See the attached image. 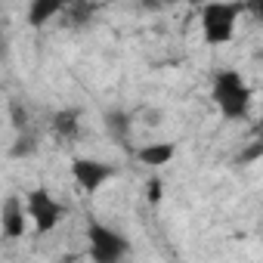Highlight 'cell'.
<instances>
[{"label": "cell", "mask_w": 263, "mask_h": 263, "mask_svg": "<svg viewBox=\"0 0 263 263\" xmlns=\"http://www.w3.org/2000/svg\"><path fill=\"white\" fill-rule=\"evenodd\" d=\"M22 198H25V211H28V220H31V232L34 235H50L65 220V204L47 186H34Z\"/></svg>", "instance_id": "277c9868"}, {"label": "cell", "mask_w": 263, "mask_h": 263, "mask_svg": "<svg viewBox=\"0 0 263 263\" xmlns=\"http://www.w3.org/2000/svg\"><path fill=\"white\" fill-rule=\"evenodd\" d=\"M50 130L59 140H78L81 137V111L78 108H59L50 118Z\"/></svg>", "instance_id": "9c48e42d"}, {"label": "cell", "mask_w": 263, "mask_h": 263, "mask_svg": "<svg viewBox=\"0 0 263 263\" xmlns=\"http://www.w3.org/2000/svg\"><path fill=\"white\" fill-rule=\"evenodd\" d=\"M84 238H87L90 263H124L130 257V238L121 229H115L111 223L99 220V217L87 220Z\"/></svg>", "instance_id": "3957f363"}, {"label": "cell", "mask_w": 263, "mask_h": 263, "mask_svg": "<svg viewBox=\"0 0 263 263\" xmlns=\"http://www.w3.org/2000/svg\"><path fill=\"white\" fill-rule=\"evenodd\" d=\"M28 229H31V220L25 211V198L10 195L4 201V208H0V235L7 241H19V238H25Z\"/></svg>", "instance_id": "8992f818"}, {"label": "cell", "mask_w": 263, "mask_h": 263, "mask_svg": "<svg viewBox=\"0 0 263 263\" xmlns=\"http://www.w3.org/2000/svg\"><path fill=\"white\" fill-rule=\"evenodd\" d=\"M177 158V143H171V140H158V143H149V146H143L140 152H137V161L143 164V167H167L171 161Z\"/></svg>", "instance_id": "52a82bcc"}, {"label": "cell", "mask_w": 263, "mask_h": 263, "mask_svg": "<svg viewBox=\"0 0 263 263\" xmlns=\"http://www.w3.org/2000/svg\"><path fill=\"white\" fill-rule=\"evenodd\" d=\"M68 7L62 4V0H31V4L25 7V19L31 28H44L50 25L53 19H59Z\"/></svg>", "instance_id": "ba28073f"}, {"label": "cell", "mask_w": 263, "mask_h": 263, "mask_svg": "<svg viewBox=\"0 0 263 263\" xmlns=\"http://www.w3.org/2000/svg\"><path fill=\"white\" fill-rule=\"evenodd\" d=\"M257 143H263V121L257 124Z\"/></svg>", "instance_id": "4fadbf2b"}, {"label": "cell", "mask_w": 263, "mask_h": 263, "mask_svg": "<svg viewBox=\"0 0 263 263\" xmlns=\"http://www.w3.org/2000/svg\"><path fill=\"white\" fill-rule=\"evenodd\" d=\"M34 146H37V140H34V137H19V140H16V149H13V158L31 155V152H34Z\"/></svg>", "instance_id": "8fae6325"}, {"label": "cell", "mask_w": 263, "mask_h": 263, "mask_svg": "<svg viewBox=\"0 0 263 263\" xmlns=\"http://www.w3.org/2000/svg\"><path fill=\"white\" fill-rule=\"evenodd\" d=\"M241 16H248V4H232V0H214V4H204L198 10L201 41L208 47H229L235 41Z\"/></svg>", "instance_id": "7a4b0ae2"}, {"label": "cell", "mask_w": 263, "mask_h": 263, "mask_svg": "<svg viewBox=\"0 0 263 263\" xmlns=\"http://www.w3.org/2000/svg\"><path fill=\"white\" fill-rule=\"evenodd\" d=\"M71 180L74 186L84 192V195H96L99 189H105L115 177H118V167L111 161H102V158H90V155H74L71 164Z\"/></svg>", "instance_id": "5b68a950"}, {"label": "cell", "mask_w": 263, "mask_h": 263, "mask_svg": "<svg viewBox=\"0 0 263 263\" xmlns=\"http://www.w3.org/2000/svg\"><path fill=\"white\" fill-rule=\"evenodd\" d=\"M62 263H68V260H62Z\"/></svg>", "instance_id": "5bb4252c"}, {"label": "cell", "mask_w": 263, "mask_h": 263, "mask_svg": "<svg viewBox=\"0 0 263 263\" xmlns=\"http://www.w3.org/2000/svg\"><path fill=\"white\" fill-rule=\"evenodd\" d=\"M105 130H108V137H115L118 143L130 134V115L124 111H108L105 115Z\"/></svg>", "instance_id": "30bf717a"}, {"label": "cell", "mask_w": 263, "mask_h": 263, "mask_svg": "<svg viewBox=\"0 0 263 263\" xmlns=\"http://www.w3.org/2000/svg\"><path fill=\"white\" fill-rule=\"evenodd\" d=\"M248 13H251V16H257V19L263 22V0H254V4H248Z\"/></svg>", "instance_id": "7c38bea8"}, {"label": "cell", "mask_w": 263, "mask_h": 263, "mask_svg": "<svg viewBox=\"0 0 263 263\" xmlns=\"http://www.w3.org/2000/svg\"><path fill=\"white\" fill-rule=\"evenodd\" d=\"M211 102L226 121H248L254 93L238 68H217L211 78Z\"/></svg>", "instance_id": "6da1fadb"}]
</instances>
